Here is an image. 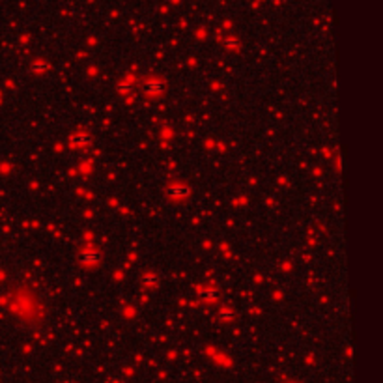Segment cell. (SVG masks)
Here are the masks:
<instances>
[{"mask_svg":"<svg viewBox=\"0 0 383 383\" xmlns=\"http://www.w3.org/2000/svg\"><path fill=\"white\" fill-rule=\"evenodd\" d=\"M81 260H83V264H86V266H96V264H99V260H101V255H99V251L90 249V251H85L81 255Z\"/></svg>","mask_w":383,"mask_h":383,"instance_id":"1","label":"cell"},{"mask_svg":"<svg viewBox=\"0 0 383 383\" xmlns=\"http://www.w3.org/2000/svg\"><path fill=\"white\" fill-rule=\"evenodd\" d=\"M163 88H165V83H163L161 79H148L146 85H144L146 94H161Z\"/></svg>","mask_w":383,"mask_h":383,"instance_id":"2","label":"cell"},{"mask_svg":"<svg viewBox=\"0 0 383 383\" xmlns=\"http://www.w3.org/2000/svg\"><path fill=\"white\" fill-rule=\"evenodd\" d=\"M167 192H169L170 196H180V198H183V196L189 194V187H187V185H178V183H174V185L169 187V191Z\"/></svg>","mask_w":383,"mask_h":383,"instance_id":"3","label":"cell"},{"mask_svg":"<svg viewBox=\"0 0 383 383\" xmlns=\"http://www.w3.org/2000/svg\"><path fill=\"white\" fill-rule=\"evenodd\" d=\"M144 280L148 282L149 286H155V284H157V280H159V277H157L155 273H146V275H144Z\"/></svg>","mask_w":383,"mask_h":383,"instance_id":"4","label":"cell"},{"mask_svg":"<svg viewBox=\"0 0 383 383\" xmlns=\"http://www.w3.org/2000/svg\"><path fill=\"white\" fill-rule=\"evenodd\" d=\"M73 142L75 144H88V142H90V137H88V135H77V137H73Z\"/></svg>","mask_w":383,"mask_h":383,"instance_id":"5","label":"cell"},{"mask_svg":"<svg viewBox=\"0 0 383 383\" xmlns=\"http://www.w3.org/2000/svg\"><path fill=\"white\" fill-rule=\"evenodd\" d=\"M223 43L226 45V47H228V49H234V47H237V45H239V43H237V40H234V38H226Z\"/></svg>","mask_w":383,"mask_h":383,"instance_id":"6","label":"cell"},{"mask_svg":"<svg viewBox=\"0 0 383 383\" xmlns=\"http://www.w3.org/2000/svg\"><path fill=\"white\" fill-rule=\"evenodd\" d=\"M202 296L204 298H217V290H213V288H210V290H202Z\"/></svg>","mask_w":383,"mask_h":383,"instance_id":"7","label":"cell"},{"mask_svg":"<svg viewBox=\"0 0 383 383\" xmlns=\"http://www.w3.org/2000/svg\"><path fill=\"white\" fill-rule=\"evenodd\" d=\"M221 318H223V319H232V310H230V309H223V310H221Z\"/></svg>","mask_w":383,"mask_h":383,"instance_id":"8","label":"cell"}]
</instances>
